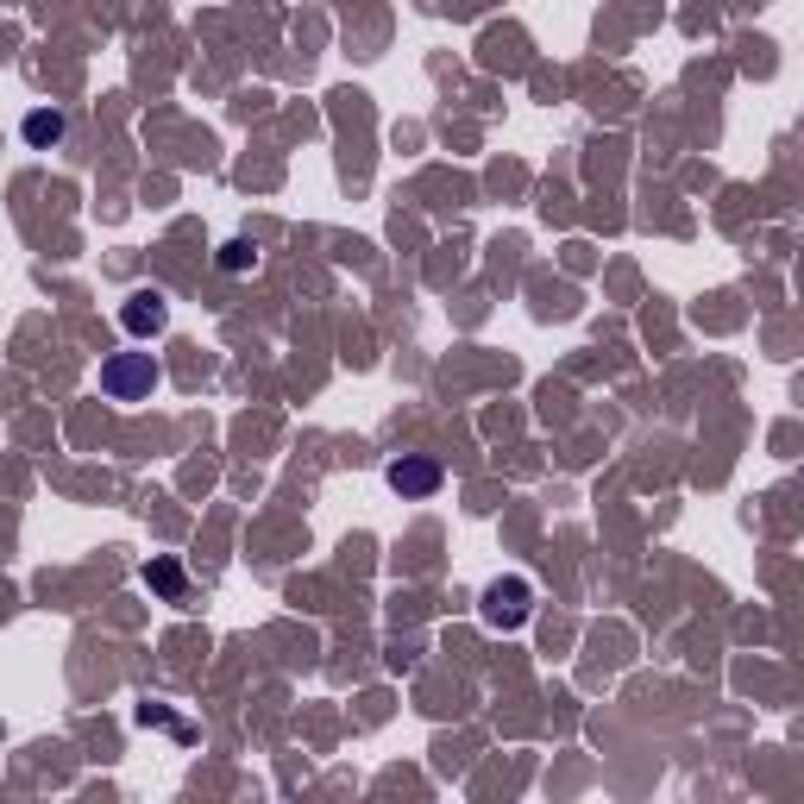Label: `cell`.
Here are the masks:
<instances>
[{
  "label": "cell",
  "mask_w": 804,
  "mask_h": 804,
  "mask_svg": "<svg viewBox=\"0 0 804 804\" xmlns=\"http://www.w3.org/2000/svg\"><path fill=\"white\" fill-rule=\"evenodd\" d=\"M101 390L113 402H139L158 390V359L151 352H113L108 365H101Z\"/></svg>",
  "instance_id": "1"
},
{
  "label": "cell",
  "mask_w": 804,
  "mask_h": 804,
  "mask_svg": "<svg viewBox=\"0 0 804 804\" xmlns=\"http://www.w3.org/2000/svg\"><path fill=\"white\" fill-rule=\"evenodd\" d=\"M26 139H32V145H57V139H63V113H57V108L26 113Z\"/></svg>",
  "instance_id": "5"
},
{
  "label": "cell",
  "mask_w": 804,
  "mask_h": 804,
  "mask_svg": "<svg viewBox=\"0 0 804 804\" xmlns=\"http://www.w3.org/2000/svg\"><path fill=\"white\" fill-rule=\"evenodd\" d=\"M220 264H227V271H245V264H252V245H239V239H233V245L220 252Z\"/></svg>",
  "instance_id": "6"
},
{
  "label": "cell",
  "mask_w": 804,
  "mask_h": 804,
  "mask_svg": "<svg viewBox=\"0 0 804 804\" xmlns=\"http://www.w3.org/2000/svg\"><path fill=\"white\" fill-rule=\"evenodd\" d=\"M522 616H529V585H522V579L484 591V622H496V629H515Z\"/></svg>",
  "instance_id": "4"
},
{
  "label": "cell",
  "mask_w": 804,
  "mask_h": 804,
  "mask_svg": "<svg viewBox=\"0 0 804 804\" xmlns=\"http://www.w3.org/2000/svg\"><path fill=\"white\" fill-rule=\"evenodd\" d=\"M390 491H402V496H434L440 491V465H434V459H409V453H402V459H390Z\"/></svg>",
  "instance_id": "3"
},
{
  "label": "cell",
  "mask_w": 804,
  "mask_h": 804,
  "mask_svg": "<svg viewBox=\"0 0 804 804\" xmlns=\"http://www.w3.org/2000/svg\"><path fill=\"white\" fill-rule=\"evenodd\" d=\"M164 321H170V302H164L158 290H132V295H127V309H120V328L139 333V340L164 333Z\"/></svg>",
  "instance_id": "2"
}]
</instances>
